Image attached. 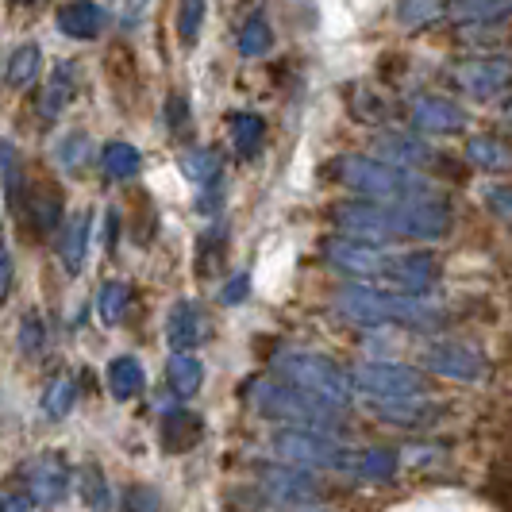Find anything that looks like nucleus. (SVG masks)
<instances>
[{
	"instance_id": "1",
	"label": "nucleus",
	"mask_w": 512,
	"mask_h": 512,
	"mask_svg": "<svg viewBox=\"0 0 512 512\" xmlns=\"http://www.w3.org/2000/svg\"><path fill=\"white\" fill-rule=\"evenodd\" d=\"M335 305L347 320H359L370 328H382L389 320H401V324H416V328H432L436 324V312L424 305V297H409V293H385L374 285H339L335 293Z\"/></svg>"
},
{
	"instance_id": "2",
	"label": "nucleus",
	"mask_w": 512,
	"mask_h": 512,
	"mask_svg": "<svg viewBox=\"0 0 512 512\" xmlns=\"http://www.w3.org/2000/svg\"><path fill=\"white\" fill-rule=\"evenodd\" d=\"M251 405L262 416L293 424V428H305V432L332 436L335 428H339V409L316 401V397H308V393H301L297 385L289 382H255L251 385Z\"/></svg>"
},
{
	"instance_id": "3",
	"label": "nucleus",
	"mask_w": 512,
	"mask_h": 512,
	"mask_svg": "<svg viewBox=\"0 0 512 512\" xmlns=\"http://www.w3.org/2000/svg\"><path fill=\"white\" fill-rule=\"evenodd\" d=\"M274 374L282 378V382L297 385L301 393L308 397H316V401H324V405H332V409H343L347 401H351V374L347 370H339L328 355H312V351H282L278 359H274Z\"/></svg>"
},
{
	"instance_id": "4",
	"label": "nucleus",
	"mask_w": 512,
	"mask_h": 512,
	"mask_svg": "<svg viewBox=\"0 0 512 512\" xmlns=\"http://www.w3.org/2000/svg\"><path fill=\"white\" fill-rule=\"evenodd\" d=\"M343 170V181L370 197V201H409V197H428V181L416 178L405 166H393V162H382V158H366V154H355V158H343L339 162Z\"/></svg>"
},
{
	"instance_id": "5",
	"label": "nucleus",
	"mask_w": 512,
	"mask_h": 512,
	"mask_svg": "<svg viewBox=\"0 0 512 512\" xmlns=\"http://www.w3.org/2000/svg\"><path fill=\"white\" fill-rule=\"evenodd\" d=\"M274 451L289 466H316V470H347L351 466V451L339 439L324 436V432H305V428H282L274 436Z\"/></svg>"
},
{
	"instance_id": "6",
	"label": "nucleus",
	"mask_w": 512,
	"mask_h": 512,
	"mask_svg": "<svg viewBox=\"0 0 512 512\" xmlns=\"http://www.w3.org/2000/svg\"><path fill=\"white\" fill-rule=\"evenodd\" d=\"M355 385L374 401H401V397H424V374L397 362H366L355 370Z\"/></svg>"
},
{
	"instance_id": "7",
	"label": "nucleus",
	"mask_w": 512,
	"mask_h": 512,
	"mask_svg": "<svg viewBox=\"0 0 512 512\" xmlns=\"http://www.w3.org/2000/svg\"><path fill=\"white\" fill-rule=\"evenodd\" d=\"M332 220L339 224L343 235H355V239H370V243L397 239V216H393V205H382V201L339 205L332 212Z\"/></svg>"
},
{
	"instance_id": "8",
	"label": "nucleus",
	"mask_w": 512,
	"mask_h": 512,
	"mask_svg": "<svg viewBox=\"0 0 512 512\" xmlns=\"http://www.w3.org/2000/svg\"><path fill=\"white\" fill-rule=\"evenodd\" d=\"M324 258L343 274H385L389 262H393V255L385 251L382 243L355 239V235H332L324 243Z\"/></svg>"
},
{
	"instance_id": "9",
	"label": "nucleus",
	"mask_w": 512,
	"mask_h": 512,
	"mask_svg": "<svg viewBox=\"0 0 512 512\" xmlns=\"http://www.w3.org/2000/svg\"><path fill=\"white\" fill-rule=\"evenodd\" d=\"M397 216V239H443L451 231V208L432 197H409L393 205Z\"/></svg>"
},
{
	"instance_id": "10",
	"label": "nucleus",
	"mask_w": 512,
	"mask_h": 512,
	"mask_svg": "<svg viewBox=\"0 0 512 512\" xmlns=\"http://www.w3.org/2000/svg\"><path fill=\"white\" fill-rule=\"evenodd\" d=\"M24 486L31 493V501L39 505H58L70 489V466L58 451H43L24 466Z\"/></svg>"
},
{
	"instance_id": "11",
	"label": "nucleus",
	"mask_w": 512,
	"mask_h": 512,
	"mask_svg": "<svg viewBox=\"0 0 512 512\" xmlns=\"http://www.w3.org/2000/svg\"><path fill=\"white\" fill-rule=\"evenodd\" d=\"M455 81H459L462 93L486 101V97H497L505 93V85L512 81V58L505 54H489V58H470L455 70Z\"/></svg>"
},
{
	"instance_id": "12",
	"label": "nucleus",
	"mask_w": 512,
	"mask_h": 512,
	"mask_svg": "<svg viewBox=\"0 0 512 512\" xmlns=\"http://www.w3.org/2000/svg\"><path fill=\"white\" fill-rule=\"evenodd\" d=\"M258 486L270 493V501L278 505H308L320 497V482L297 470V466H262L258 470Z\"/></svg>"
},
{
	"instance_id": "13",
	"label": "nucleus",
	"mask_w": 512,
	"mask_h": 512,
	"mask_svg": "<svg viewBox=\"0 0 512 512\" xmlns=\"http://www.w3.org/2000/svg\"><path fill=\"white\" fill-rule=\"evenodd\" d=\"M424 366L428 370H436L443 378H459V382H478L482 374H486V359L474 351V347H466V343H432L428 351H424Z\"/></svg>"
},
{
	"instance_id": "14",
	"label": "nucleus",
	"mask_w": 512,
	"mask_h": 512,
	"mask_svg": "<svg viewBox=\"0 0 512 512\" xmlns=\"http://www.w3.org/2000/svg\"><path fill=\"white\" fill-rule=\"evenodd\" d=\"M385 278L397 285L401 293H409V297H424L439 278V266L432 255H393L389 262V270H385Z\"/></svg>"
},
{
	"instance_id": "15",
	"label": "nucleus",
	"mask_w": 512,
	"mask_h": 512,
	"mask_svg": "<svg viewBox=\"0 0 512 512\" xmlns=\"http://www.w3.org/2000/svg\"><path fill=\"white\" fill-rule=\"evenodd\" d=\"M412 124L432 135H455L466 124V112L447 97H416L412 101Z\"/></svg>"
},
{
	"instance_id": "16",
	"label": "nucleus",
	"mask_w": 512,
	"mask_h": 512,
	"mask_svg": "<svg viewBox=\"0 0 512 512\" xmlns=\"http://www.w3.org/2000/svg\"><path fill=\"white\" fill-rule=\"evenodd\" d=\"M54 24H58V31H62L66 39L89 43V39H97L104 31L108 16H104L101 4H93V0H74V4H62V8H58Z\"/></svg>"
},
{
	"instance_id": "17",
	"label": "nucleus",
	"mask_w": 512,
	"mask_h": 512,
	"mask_svg": "<svg viewBox=\"0 0 512 512\" xmlns=\"http://www.w3.org/2000/svg\"><path fill=\"white\" fill-rule=\"evenodd\" d=\"M27 216L39 235H54L62 228V189L51 181H35L27 189Z\"/></svg>"
},
{
	"instance_id": "18",
	"label": "nucleus",
	"mask_w": 512,
	"mask_h": 512,
	"mask_svg": "<svg viewBox=\"0 0 512 512\" xmlns=\"http://www.w3.org/2000/svg\"><path fill=\"white\" fill-rule=\"evenodd\" d=\"M378 416L401 428H432L436 420H443V409L428 397H401V401H378Z\"/></svg>"
},
{
	"instance_id": "19",
	"label": "nucleus",
	"mask_w": 512,
	"mask_h": 512,
	"mask_svg": "<svg viewBox=\"0 0 512 512\" xmlns=\"http://www.w3.org/2000/svg\"><path fill=\"white\" fill-rule=\"evenodd\" d=\"M166 339L174 351H193L205 339V312L193 301H178L170 308V320H166Z\"/></svg>"
},
{
	"instance_id": "20",
	"label": "nucleus",
	"mask_w": 512,
	"mask_h": 512,
	"mask_svg": "<svg viewBox=\"0 0 512 512\" xmlns=\"http://www.w3.org/2000/svg\"><path fill=\"white\" fill-rule=\"evenodd\" d=\"M201 436H205V424H201V416H193V412H166L162 424H158V439H162V447H166L170 455L193 451V447L201 443Z\"/></svg>"
},
{
	"instance_id": "21",
	"label": "nucleus",
	"mask_w": 512,
	"mask_h": 512,
	"mask_svg": "<svg viewBox=\"0 0 512 512\" xmlns=\"http://www.w3.org/2000/svg\"><path fill=\"white\" fill-rule=\"evenodd\" d=\"M89 228H93V216H89V212H74V216L62 224V235H58V258H62V266H66L70 274H77L81 262H85Z\"/></svg>"
},
{
	"instance_id": "22",
	"label": "nucleus",
	"mask_w": 512,
	"mask_h": 512,
	"mask_svg": "<svg viewBox=\"0 0 512 512\" xmlns=\"http://www.w3.org/2000/svg\"><path fill=\"white\" fill-rule=\"evenodd\" d=\"M378 151H382V162L405 166V170H412V166H424V162L432 158V151H428L420 139L401 135V131H389V135H382V139H378Z\"/></svg>"
},
{
	"instance_id": "23",
	"label": "nucleus",
	"mask_w": 512,
	"mask_h": 512,
	"mask_svg": "<svg viewBox=\"0 0 512 512\" xmlns=\"http://www.w3.org/2000/svg\"><path fill=\"white\" fill-rule=\"evenodd\" d=\"M451 20H459L462 27H482L497 24L512 12V0H455L451 8Z\"/></svg>"
},
{
	"instance_id": "24",
	"label": "nucleus",
	"mask_w": 512,
	"mask_h": 512,
	"mask_svg": "<svg viewBox=\"0 0 512 512\" xmlns=\"http://www.w3.org/2000/svg\"><path fill=\"white\" fill-rule=\"evenodd\" d=\"M347 474H355L362 482H389L397 474V455L389 447H370V451H359L351 455V466Z\"/></svg>"
},
{
	"instance_id": "25",
	"label": "nucleus",
	"mask_w": 512,
	"mask_h": 512,
	"mask_svg": "<svg viewBox=\"0 0 512 512\" xmlns=\"http://www.w3.org/2000/svg\"><path fill=\"white\" fill-rule=\"evenodd\" d=\"M143 385H147V374H143L139 359H131V355L112 359V366H108V389H112V397H116V401H131V397H139V393H143Z\"/></svg>"
},
{
	"instance_id": "26",
	"label": "nucleus",
	"mask_w": 512,
	"mask_h": 512,
	"mask_svg": "<svg viewBox=\"0 0 512 512\" xmlns=\"http://www.w3.org/2000/svg\"><path fill=\"white\" fill-rule=\"evenodd\" d=\"M74 77H77V70L70 66V62H66V66H58V70L51 74L47 89H43V97H39V116H43V120H54V116H58V112L70 104V97H74V85H77Z\"/></svg>"
},
{
	"instance_id": "27",
	"label": "nucleus",
	"mask_w": 512,
	"mask_h": 512,
	"mask_svg": "<svg viewBox=\"0 0 512 512\" xmlns=\"http://www.w3.org/2000/svg\"><path fill=\"white\" fill-rule=\"evenodd\" d=\"M166 378H170V389L178 393V397H193L201 382H205V366L197 355H189V351H178L170 366H166Z\"/></svg>"
},
{
	"instance_id": "28",
	"label": "nucleus",
	"mask_w": 512,
	"mask_h": 512,
	"mask_svg": "<svg viewBox=\"0 0 512 512\" xmlns=\"http://www.w3.org/2000/svg\"><path fill=\"white\" fill-rule=\"evenodd\" d=\"M228 128H231V143H235V151L243 154V158L258 154V147H262V135H266L262 116H255V112H235V116L228 120Z\"/></svg>"
},
{
	"instance_id": "29",
	"label": "nucleus",
	"mask_w": 512,
	"mask_h": 512,
	"mask_svg": "<svg viewBox=\"0 0 512 512\" xmlns=\"http://www.w3.org/2000/svg\"><path fill=\"white\" fill-rule=\"evenodd\" d=\"M470 162L478 166V170H489V174H497V170H509L512 166V151L505 143H497V139H489V135H478V139H470Z\"/></svg>"
},
{
	"instance_id": "30",
	"label": "nucleus",
	"mask_w": 512,
	"mask_h": 512,
	"mask_svg": "<svg viewBox=\"0 0 512 512\" xmlns=\"http://www.w3.org/2000/svg\"><path fill=\"white\" fill-rule=\"evenodd\" d=\"M101 166L108 178L116 181H128L139 174V166H143V158H139V151L131 147V143H108L101 154Z\"/></svg>"
},
{
	"instance_id": "31",
	"label": "nucleus",
	"mask_w": 512,
	"mask_h": 512,
	"mask_svg": "<svg viewBox=\"0 0 512 512\" xmlns=\"http://www.w3.org/2000/svg\"><path fill=\"white\" fill-rule=\"evenodd\" d=\"M39 62H43V54H39V47L35 43H24V47H16L12 51V58H8V85L12 89H24V85H31L35 81V74H39Z\"/></svg>"
},
{
	"instance_id": "32",
	"label": "nucleus",
	"mask_w": 512,
	"mask_h": 512,
	"mask_svg": "<svg viewBox=\"0 0 512 512\" xmlns=\"http://www.w3.org/2000/svg\"><path fill=\"white\" fill-rule=\"evenodd\" d=\"M443 12H447L443 0H397V20H401V27H412V31L436 24Z\"/></svg>"
},
{
	"instance_id": "33",
	"label": "nucleus",
	"mask_w": 512,
	"mask_h": 512,
	"mask_svg": "<svg viewBox=\"0 0 512 512\" xmlns=\"http://www.w3.org/2000/svg\"><path fill=\"white\" fill-rule=\"evenodd\" d=\"M270 47H274V31L266 24V16L255 12V16L243 24V31H239V54H243V58H258V54H266Z\"/></svg>"
},
{
	"instance_id": "34",
	"label": "nucleus",
	"mask_w": 512,
	"mask_h": 512,
	"mask_svg": "<svg viewBox=\"0 0 512 512\" xmlns=\"http://www.w3.org/2000/svg\"><path fill=\"white\" fill-rule=\"evenodd\" d=\"M181 174L189 181H197V185H212V181L220 178V158L212 151H189L181 154Z\"/></svg>"
},
{
	"instance_id": "35",
	"label": "nucleus",
	"mask_w": 512,
	"mask_h": 512,
	"mask_svg": "<svg viewBox=\"0 0 512 512\" xmlns=\"http://www.w3.org/2000/svg\"><path fill=\"white\" fill-rule=\"evenodd\" d=\"M205 8H208V0H178V35L185 47H193V43L201 39Z\"/></svg>"
},
{
	"instance_id": "36",
	"label": "nucleus",
	"mask_w": 512,
	"mask_h": 512,
	"mask_svg": "<svg viewBox=\"0 0 512 512\" xmlns=\"http://www.w3.org/2000/svg\"><path fill=\"white\" fill-rule=\"evenodd\" d=\"M486 493H489V501H493L501 512H512V459H509V455H505V459L489 470Z\"/></svg>"
},
{
	"instance_id": "37",
	"label": "nucleus",
	"mask_w": 512,
	"mask_h": 512,
	"mask_svg": "<svg viewBox=\"0 0 512 512\" xmlns=\"http://www.w3.org/2000/svg\"><path fill=\"white\" fill-rule=\"evenodd\" d=\"M85 154H89V135H85V131H70V135H62V139H58V147H54V158H58V166H62L66 174H77V170H81Z\"/></svg>"
},
{
	"instance_id": "38",
	"label": "nucleus",
	"mask_w": 512,
	"mask_h": 512,
	"mask_svg": "<svg viewBox=\"0 0 512 512\" xmlns=\"http://www.w3.org/2000/svg\"><path fill=\"white\" fill-rule=\"evenodd\" d=\"M124 308H128V285L104 282L101 293H97V312H101L104 324H120L124 320Z\"/></svg>"
},
{
	"instance_id": "39",
	"label": "nucleus",
	"mask_w": 512,
	"mask_h": 512,
	"mask_svg": "<svg viewBox=\"0 0 512 512\" xmlns=\"http://www.w3.org/2000/svg\"><path fill=\"white\" fill-rule=\"evenodd\" d=\"M74 401H77V382L70 378V374H62V378H54L51 389H47V397H43V409H47V416L62 420L66 412L74 409Z\"/></svg>"
},
{
	"instance_id": "40",
	"label": "nucleus",
	"mask_w": 512,
	"mask_h": 512,
	"mask_svg": "<svg viewBox=\"0 0 512 512\" xmlns=\"http://www.w3.org/2000/svg\"><path fill=\"white\" fill-rule=\"evenodd\" d=\"M81 497H85V505H89L93 512L108 509V482H104V474L97 462L81 466Z\"/></svg>"
},
{
	"instance_id": "41",
	"label": "nucleus",
	"mask_w": 512,
	"mask_h": 512,
	"mask_svg": "<svg viewBox=\"0 0 512 512\" xmlns=\"http://www.w3.org/2000/svg\"><path fill=\"white\" fill-rule=\"evenodd\" d=\"M124 512H162V497L151 486H128L124 493Z\"/></svg>"
},
{
	"instance_id": "42",
	"label": "nucleus",
	"mask_w": 512,
	"mask_h": 512,
	"mask_svg": "<svg viewBox=\"0 0 512 512\" xmlns=\"http://www.w3.org/2000/svg\"><path fill=\"white\" fill-rule=\"evenodd\" d=\"M486 205L493 216H501V220H509L512 224V185H489Z\"/></svg>"
},
{
	"instance_id": "43",
	"label": "nucleus",
	"mask_w": 512,
	"mask_h": 512,
	"mask_svg": "<svg viewBox=\"0 0 512 512\" xmlns=\"http://www.w3.org/2000/svg\"><path fill=\"white\" fill-rule=\"evenodd\" d=\"M43 339H47V332H43V316H24V332H20V347H24L27 355H35L39 347H43Z\"/></svg>"
},
{
	"instance_id": "44",
	"label": "nucleus",
	"mask_w": 512,
	"mask_h": 512,
	"mask_svg": "<svg viewBox=\"0 0 512 512\" xmlns=\"http://www.w3.org/2000/svg\"><path fill=\"white\" fill-rule=\"evenodd\" d=\"M247 289H251V278H247V274H239V278H231V282L224 285L220 301H224V305H239V301L247 297Z\"/></svg>"
},
{
	"instance_id": "45",
	"label": "nucleus",
	"mask_w": 512,
	"mask_h": 512,
	"mask_svg": "<svg viewBox=\"0 0 512 512\" xmlns=\"http://www.w3.org/2000/svg\"><path fill=\"white\" fill-rule=\"evenodd\" d=\"M12 278H16V270H12V255H8V247L0 243V301L8 297V289H12Z\"/></svg>"
},
{
	"instance_id": "46",
	"label": "nucleus",
	"mask_w": 512,
	"mask_h": 512,
	"mask_svg": "<svg viewBox=\"0 0 512 512\" xmlns=\"http://www.w3.org/2000/svg\"><path fill=\"white\" fill-rule=\"evenodd\" d=\"M0 512H31V497H24V493H4L0 497Z\"/></svg>"
},
{
	"instance_id": "47",
	"label": "nucleus",
	"mask_w": 512,
	"mask_h": 512,
	"mask_svg": "<svg viewBox=\"0 0 512 512\" xmlns=\"http://www.w3.org/2000/svg\"><path fill=\"white\" fill-rule=\"evenodd\" d=\"M12 166H16V147L8 139H0V181L12 174Z\"/></svg>"
},
{
	"instance_id": "48",
	"label": "nucleus",
	"mask_w": 512,
	"mask_h": 512,
	"mask_svg": "<svg viewBox=\"0 0 512 512\" xmlns=\"http://www.w3.org/2000/svg\"><path fill=\"white\" fill-rule=\"evenodd\" d=\"M185 112H189V108H185V101H181V97H170V124H174V128L185 120Z\"/></svg>"
},
{
	"instance_id": "49",
	"label": "nucleus",
	"mask_w": 512,
	"mask_h": 512,
	"mask_svg": "<svg viewBox=\"0 0 512 512\" xmlns=\"http://www.w3.org/2000/svg\"><path fill=\"white\" fill-rule=\"evenodd\" d=\"M147 8V0H128V24H135L139 20V12Z\"/></svg>"
},
{
	"instance_id": "50",
	"label": "nucleus",
	"mask_w": 512,
	"mask_h": 512,
	"mask_svg": "<svg viewBox=\"0 0 512 512\" xmlns=\"http://www.w3.org/2000/svg\"><path fill=\"white\" fill-rule=\"evenodd\" d=\"M505 455L512 459V416L505 420Z\"/></svg>"
},
{
	"instance_id": "51",
	"label": "nucleus",
	"mask_w": 512,
	"mask_h": 512,
	"mask_svg": "<svg viewBox=\"0 0 512 512\" xmlns=\"http://www.w3.org/2000/svg\"><path fill=\"white\" fill-rule=\"evenodd\" d=\"M505 120L512 124V101H505Z\"/></svg>"
},
{
	"instance_id": "52",
	"label": "nucleus",
	"mask_w": 512,
	"mask_h": 512,
	"mask_svg": "<svg viewBox=\"0 0 512 512\" xmlns=\"http://www.w3.org/2000/svg\"><path fill=\"white\" fill-rule=\"evenodd\" d=\"M12 4H31V0H12Z\"/></svg>"
},
{
	"instance_id": "53",
	"label": "nucleus",
	"mask_w": 512,
	"mask_h": 512,
	"mask_svg": "<svg viewBox=\"0 0 512 512\" xmlns=\"http://www.w3.org/2000/svg\"><path fill=\"white\" fill-rule=\"evenodd\" d=\"M509 355H512V339H509Z\"/></svg>"
}]
</instances>
